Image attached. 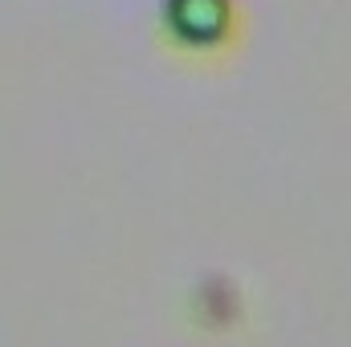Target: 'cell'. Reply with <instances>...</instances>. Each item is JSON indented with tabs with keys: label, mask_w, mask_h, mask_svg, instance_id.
<instances>
[{
	"label": "cell",
	"mask_w": 351,
	"mask_h": 347,
	"mask_svg": "<svg viewBox=\"0 0 351 347\" xmlns=\"http://www.w3.org/2000/svg\"><path fill=\"white\" fill-rule=\"evenodd\" d=\"M160 16L184 49H217L233 33V0H160Z\"/></svg>",
	"instance_id": "obj_1"
}]
</instances>
